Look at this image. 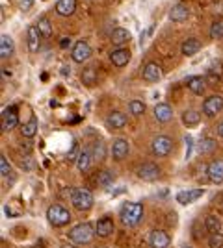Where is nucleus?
<instances>
[{"label":"nucleus","instance_id":"obj_5","mask_svg":"<svg viewBox=\"0 0 223 248\" xmlns=\"http://www.w3.org/2000/svg\"><path fill=\"white\" fill-rule=\"evenodd\" d=\"M151 150H153V154L158 155V157H166V155H170L171 150H173V141H171L168 135H158V137L153 139Z\"/></svg>","mask_w":223,"mask_h":248},{"label":"nucleus","instance_id":"obj_12","mask_svg":"<svg viewBox=\"0 0 223 248\" xmlns=\"http://www.w3.org/2000/svg\"><path fill=\"white\" fill-rule=\"evenodd\" d=\"M41 31L37 26H30L28 31H26V43H28V50L30 52H37L39 50V45H41Z\"/></svg>","mask_w":223,"mask_h":248},{"label":"nucleus","instance_id":"obj_15","mask_svg":"<svg viewBox=\"0 0 223 248\" xmlns=\"http://www.w3.org/2000/svg\"><path fill=\"white\" fill-rule=\"evenodd\" d=\"M128 150H130L128 141H125V139H116L114 145H112V157L116 161H121V159H125L128 155Z\"/></svg>","mask_w":223,"mask_h":248},{"label":"nucleus","instance_id":"obj_46","mask_svg":"<svg viewBox=\"0 0 223 248\" xmlns=\"http://www.w3.org/2000/svg\"><path fill=\"white\" fill-rule=\"evenodd\" d=\"M182 248H190V247H182Z\"/></svg>","mask_w":223,"mask_h":248},{"label":"nucleus","instance_id":"obj_2","mask_svg":"<svg viewBox=\"0 0 223 248\" xmlns=\"http://www.w3.org/2000/svg\"><path fill=\"white\" fill-rule=\"evenodd\" d=\"M95 233L97 232L93 230V226L89 222H80V224L71 228V232L67 235H69V241L74 243V245H87Z\"/></svg>","mask_w":223,"mask_h":248},{"label":"nucleus","instance_id":"obj_43","mask_svg":"<svg viewBox=\"0 0 223 248\" xmlns=\"http://www.w3.org/2000/svg\"><path fill=\"white\" fill-rule=\"evenodd\" d=\"M2 74H4V78H8V76H11V71H8V69H2Z\"/></svg>","mask_w":223,"mask_h":248},{"label":"nucleus","instance_id":"obj_20","mask_svg":"<svg viewBox=\"0 0 223 248\" xmlns=\"http://www.w3.org/2000/svg\"><path fill=\"white\" fill-rule=\"evenodd\" d=\"M110 62L114 63L116 67H125L128 62H130V50L127 48H117L110 54Z\"/></svg>","mask_w":223,"mask_h":248},{"label":"nucleus","instance_id":"obj_37","mask_svg":"<svg viewBox=\"0 0 223 248\" xmlns=\"http://www.w3.org/2000/svg\"><path fill=\"white\" fill-rule=\"evenodd\" d=\"M128 108H130V113L134 115V117H139V115H143V111H145V104L139 102V100H132Z\"/></svg>","mask_w":223,"mask_h":248},{"label":"nucleus","instance_id":"obj_26","mask_svg":"<svg viewBox=\"0 0 223 248\" xmlns=\"http://www.w3.org/2000/svg\"><path fill=\"white\" fill-rule=\"evenodd\" d=\"M182 123L186 124L188 128H193V126H197L201 123V113L195 111V109H188V111L182 113Z\"/></svg>","mask_w":223,"mask_h":248},{"label":"nucleus","instance_id":"obj_17","mask_svg":"<svg viewBox=\"0 0 223 248\" xmlns=\"http://www.w3.org/2000/svg\"><path fill=\"white\" fill-rule=\"evenodd\" d=\"M125 124H127V115L125 113H121V111H112V113L108 115L106 126L110 130H121V128H125Z\"/></svg>","mask_w":223,"mask_h":248},{"label":"nucleus","instance_id":"obj_4","mask_svg":"<svg viewBox=\"0 0 223 248\" xmlns=\"http://www.w3.org/2000/svg\"><path fill=\"white\" fill-rule=\"evenodd\" d=\"M47 218H49V222L56 228H62L65 224H69V220H71V213L65 209L64 206H60V204H52V206L47 209Z\"/></svg>","mask_w":223,"mask_h":248},{"label":"nucleus","instance_id":"obj_18","mask_svg":"<svg viewBox=\"0 0 223 248\" xmlns=\"http://www.w3.org/2000/svg\"><path fill=\"white\" fill-rule=\"evenodd\" d=\"M188 17H190V8L184 6V4H177L170 11V19L173 22H184L188 21Z\"/></svg>","mask_w":223,"mask_h":248},{"label":"nucleus","instance_id":"obj_22","mask_svg":"<svg viewBox=\"0 0 223 248\" xmlns=\"http://www.w3.org/2000/svg\"><path fill=\"white\" fill-rule=\"evenodd\" d=\"M188 89L193 94H203L205 89H206V78H203V76H191V78H188Z\"/></svg>","mask_w":223,"mask_h":248},{"label":"nucleus","instance_id":"obj_13","mask_svg":"<svg viewBox=\"0 0 223 248\" xmlns=\"http://www.w3.org/2000/svg\"><path fill=\"white\" fill-rule=\"evenodd\" d=\"M203 189H190V191H181V193H177V202L182 204V206H188L191 202H195V200H199L203 197Z\"/></svg>","mask_w":223,"mask_h":248},{"label":"nucleus","instance_id":"obj_44","mask_svg":"<svg viewBox=\"0 0 223 248\" xmlns=\"http://www.w3.org/2000/svg\"><path fill=\"white\" fill-rule=\"evenodd\" d=\"M218 134H220V137H223V123L218 126Z\"/></svg>","mask_w":223,"mask_h":248},{"label":"nucleus","instance_id":"obj_42","mask_svg":"<svg viewBox=\"0 0 223 248\" xmlns=\"http://www.w3.org/2000/svg\"><path fill=\"white\" fill-rule=\"evenodd\" d=\"M186 145H188V152H186V157H190V150H191V137H190V135L186 137Z\"/></svg>","mask_w":223,"mask_h":248},{"label":"nucleus","instance_id":"obj_30","mask_svg":"<svg viewBox=\"0 0 223 248\" xmlns=\"http://www.w3.org/2000/svg\"><path fill=\"white\" fill-rule=\"evenodd\" d=\"M114 180H116V174H114L112 170H101L99 176H97L99 186H103V187H108L110 184H114Z\"/></svg>","mask_w":223,"mask_h":248},{"label":"nucleus","instance_id":"obj_31","mask_svg":"<svg viewBox=\"0 0 223 248\" xmlns=\"http://www.w3.org/2000/svg\"><path fill=\"white\" fill-rule=\"evenodd\" d=\"M91 154H93V159L103 161L106 157V146H104V143L103 141H97L95 145H93V148H91Z\"/></svg>","mask_w":223,"mask_h":248},{"label":"nucleus","instance_id":"obj_1","mask_svg":"<svg viewBox=\"0 0 223 248\" xmlns=\"http://www.w3.org/2000/svg\"><path fill=\"white\" fill-rule=\"evenodd\" d=\"M119 217H121V222L125 226L132 228L139 224V220L143 218V206L139 202H127L123 204L121 211H119Z\"/></svg>","mask_w":223,"mask_h":248},{"label":"nucleus","instance_id":"obj_40","mask_svg":"<svg viewBox=\"0 0 223 248\" xmlns=\"http://www.w3.org/2000/svg\"><path fill=\"white\" fill-rule=\"evenodd\" d=\"M34 6V0H22L21 2V10H30V8H32Z\"/></svg>","mask_w":223,"mask_h":248},{"label":"nucleus","instance_id":"obj_8","mask_svg":"<svg viewBox=\"0 0 223 248\" xmlns=\"http://www.w3.org/2000/svg\"><path fill=\"white\" fill-rule=\"evenodd\" d=\"M71 58H73L74 63H84L87 62L89 58H91V46L87 45V41H78L76 45L73 46V54H71Z\"/></svg>","mask_w":223,"mask_h":248},{"label":"nucleus","instance_id":"obj_7","mask_svg":"<svg viewBox=\"0 0 223 248\" xmlns=\"http://www.w3.org/2000/svg\"><path fill=\"white\" fill-rule=\"evenodd\" d=\"M19 124V113H17V106H10L2 111V132H10Z\"/></svg>","mask_w":223,"mask_h":248},{"label":"nucleus","instance_id":"obj_25","mask_svg":"<svg viewBox=\"0 0 223 248\" xmlns=\"http://www.w3.org/2000/svg\"><path fill=\"white\" fill-rule=\"evenodd\" d=\"M91 159H93V154L89 152V150H82L78 157H76V167H78V170L80 172H86L89 167H91Z\"/></svg>","mask_w":223,"mask_h":248},{"label":"nucleus","instance_id":"obj_9","mask_svg":"<svg viewBox=\"0 0 223 248\" xmlns=\"http://www.w3.org/2000/svg\"><path fill=\"white\" fill-rule=\"evenodd\" d=\"M136 174H138V178L143 180V182H154V180H158L160 169H158V165H154V163H143V165L138 167Z\"/></svg>","mask_w":223,"mask_h":248},{"label":"nucleus","instance_id":"obj_41","mask_svg":"<svg viewBox=\"0 0 223 248\" xmlns=\"http://www.w3.org/2000/svg\"><path fill=\"white\" fill-rule=\"evenodd\" d=\"M69 46H71V39H67V37H64V39H62V41H60V48H69Z\"/></svg>","mask_w":223,"mask_h":248},{"label":"nucleus","instance_id":"obj_39","mask_svg":"<svg viewBox=\"0 0 223 248\" xmlns=\"http://www.w3.org/2000/svg\"><path fill=\"white\" fill-rule=\"evenodd\" d=\"M212 206L216 207L220 213H223V193H218V195H214Z\"/></svg>","mask_w":223,"mask_h":248},{"label":"nucleus","instance_id":"obj_19","mask_svg":"<svg viewBox=\"0 0 223 248\" xmlns=\"http://www.w3.org/2000/svg\"><path fill=\"white\" fill-rule=\"evenodd\" d=\"M154 117H156V121L158 123H170L171 119H173V109H171L170 104H156V108H154Z\"/></svg>","mask_w":223,"mask_h":248},{"label":"nucleus","instance_id":"obj_33","mask_svg":"<svg viewBox=\"0 0 223 248\" xmlns=\"http://www.w3.org/2000/svg\"><path fill=\"white\" fill-rule=\"evenodd\" d=\"M37 28H39L43 37H51V35H52V24H51V21H49L47 17H41V19H39Z\"/></svg>","mask_w":223,"mask_h":248},{"label":"nucleus","instance_id":"obj_34","mask_svg":"<svg viewBox=\"0 0 223 248\" xmlns=\"http://www.w3.org/2000/svg\"><path fill=\"white\" fill-rule=\"evenodd\" d=\"M210 37L212 39H222L223 37V19L212 22V26H210Z\"/></svg>","mask_w":223,"mask_h":248},{"label":"nucleus","instance_id":"obj_38","mask_svg":"<svg viewBox=\"0 0 223 248\" xmlns=\"http://www.w3.org/2000/svg\"><path fill=\"white\" fill-rule=\"evenodd\" d=\"M0 172H2V176H10L11 172V167L8 163V159H6V155L0 157Z\"/></svg>","mask_w":223,"mask_h":248},{"label":"nucleus","instance_id":"obj_29","mask_svg":"<svg viewBox=\"0 0 223 248\" xmlns=\"http://www.w3.org/2000/svg\"><path fill=\"white\" fill-rule=\"evenodd\" d=\"M97 82V73L93 67H87V69H84L82 71V83L84 85H87V87H91V85H95Z\"/></svg>","mask_w":223,"mask_h":248},{"label":"nucleus","instance_id":"obj_11","mask_svg":"<svg viewBox=\"0 0 223 248\" xmlns=\"http://www.w3.org/2000/svg\"><path fill=\"white\" fill-rule=\"evenodd\" d=\"M149 245H151V248H168L170 247V235L162 230H154L149 235Z\"/></svg>","mask_w":223,"mask_h":248},{"label":"nucleus","instance_id":"obj_10","mask_svg":"<svg viewBox=\"0 0 223 248\" xmlns=\"http://www.w3.org/2000/svg\"><path fill=\"white\" fill-rule=\"evenodd\" d=\"M206 174L212 184H223V159H214L206 167Z\"/></svg>","mask_w":223,"mask_h":248},{"label":"nucleus","instance_id":"obj_27","mask_svg":"<svg viewBox=\"0 0 223 248\" xmlns=\"http://www.w3.org/2000/svg\"><path fill=\"white\" fill-rule=\"evenodd\" d=\"M130 39V31L127 28H116V30L112 31V43L114 45H123V43H127Z\"/></svg>","mask_w":223,"mask_h":248},{"label":"nucleus","instance_id":"obj_6","mask_svg":"<svg viewBox=\"0 0 223 248\" xmlns=\"http://www.w3.org/2000/svg\"><path fill=\"white\" fill-rule=\"evenodd\" d=\"M223 109V96L220 94H212L203 102V113L206 117H216Z\"/></svg>","mask_w":223,"mask_h":248},{"label":"nucleus","instance_id":"obj_35","mask_svg":"<svg viewBox=\"0 0 223 248\" xmlns=\"http://www.w3.org/2000/svg\"><path fill=\"white\" fill-rule=\"evenodd\" d=\"M216 146H218V143H216L214 139H203L201 143H199V148H197V150H199L201 154H208V152H212Z\"/></svg>","mask_w":223,"mask_h":248},{"label":"nucleus","instance_id":"obj_21","mask_svg":"<svg viewBox=\"0 0 223 248\" xmlns=\"http://www.w3.org/2000/svg\"><path fill=\"white\" fill-rule=\"evenodd\" d=\"M76 11V0H58L56 4V13L62 17H71Z\"/></svg>","mask_w":223,"mask_h":248},{"label":"nucleus","instance_id":"obj_36","mask_svg":"<svg viewBox=\"0 0 223 248\" xmlns=\"http://www.w3.org/2000/svg\"><path fill=\"white\" fill-rule=\"evenodd\" d=\"M208 247H210V248H222L223 247V233H222V232L210 233V239H208Z\"/></svg>","mask_w":223,"mask_h":248},{"label":"nucleus","instance_id":"obj_24","mask_svg":"<svg viewBox=\"0 0 223 248\" xmlns=\"http://www.w3.org/2000/svg\"><path fill=\"white\" fill-rule=\"evenodd\" d=\"M201 50V43L197 41V39H193V37H190V39H186V41L182 43L181 46V52L184 54V56H193V54H197V52Z\"/></svg>","mask_w":223,"mask_h":248},{"label":"nucleus","instance_id":"obj_16","mask_svg":"<svg viewBox=\"0 0 223 248\" xmlns=\"http://www.w3.org/2000/svg\"><path fill=\"white\" fill-rule=\"evenodd\" d=\"M160 78H162V69H160L154 62H149L147 65L143 67V80L154 83V82H158Z\"/></svg>","mask_w":223,"mask_h":248},{"label":"nucleus","instance_id":"obj_14","mask_svg":"<svg viewBox=\"0 0 223 248\" xmlns=\"http://www.w3.org/2000/svg\"><path fill=\"white\" fill-rule=\"evenodd\" d=\"M114 230H116V226H114V220L110 217L99 218V222H97L95 226V232L99 237H110L114 233Z\"/></svg>","mask_w":223,"mask_h":248},{"label":"nucleus","instance_id":"obj_28","mask_svg":"<svg viewBox=\"0 0 223 248\" xmlns=\"http://www.w3.org/2000/svg\"><path fill=\"white\" fill-rule=\"evenodd\" d=\"M35 132H37V119L35 117H32L30 121L26 124H22V128H21V134H22V137H34L35 135Z\"/></svg>","mask_w":223,"mask_h":248},{"label":"nucleus","instance_id":"obj_45","mask_svg":"<svg viewBox=\"0 0 223 248\" xmlns=\"http://www.w3.org/2000/svg\"><path fill=\"white\" fill-rule=\"evenodd\" d=\"M60 248H74V247H69V245H62Z\"/></svg>","mask_w":223,"mask_h":248},{"label":"nucleus","instance_id":"obj_3","mask_svg":"<svg viewBox=\"0 0 223 248\" xmlns=\"http://www.w3.org/2000/svg\"><path fill=\"white\" fill-rule=\"evenodd\" d=\"M71 202L78 211H87L89 207L93 206V195L89 189L86 187H78L71 191Z\"/></svg>","mask_w":223,"mask_h":248},{"label":"nucleus","instance_id":"obj_23","mask_svg":"<svg viewBox=\"0 0 223 248\" xmlns=\"http://www.w3.org/2000/svg\"><path fill=\"white\" fill-rule=\"evenodd\" d=\"M13 50H15L13 39H11L10 35H2L0 37V58L2 60H8V58L13 56Z\"/></svg>","mask_w":223,"mask_h":248},{"label":"nucleus","instance_id":"obj_32","mask_svg":"<svg viewBox=\"0 0 223 248\" xmlns=\"http://www.w3.org/2000/svg\"><path fill=\"white\" fill-rule=\"evenodd\" d=\"M205 228H206V232H210V233H216V232H220L222 230V222H220V218L210 215V217H206L205 220Z\"/></svg>","mask_w":223,"mask_h":248}]
</instances>
